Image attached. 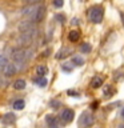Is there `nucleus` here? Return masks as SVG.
<instances>
[{
    "label": "nucleus",
    "mask_w": 124,
    "mask_h": 128,
    "mask_svg": "<svg viewBox=\"0 0 124 128\" xmlns=\"http://www.w3.org/2000/svg\"><path fill=\"white\" fill-rule=\"evenodd\" d=\"M96 106H98V102H94V103H92V108H94V110L96 108Z\"/></svg>",
    "instance_id": "30"
},
{
    "label": "nucleus",
    "mask_w": 124,
    "mask_h": 128,
    "mask_svg": "<svg viewBox=\"0 0 124 128\" xmlns=\"http://www.w3.org/2000/svg\"><path fill=\"white\" fill-rule=\"evenodd\" d=\"M36 74L39 76H46L48 74V68L46 66H38L36 67Z\"/></svg>",
    "instance_id": "16"
},
{
    "label": "nucleus",
    "mask_w": 124,
    "mask_h": 128,
    "mask_svg": "<svg viewBox=\"0 0 124 128\" xmlns=\"http://www.w3.org/2000/svg\"><path fill=\"white\" fill-rule=\"evenodd\" d=\"M34 83L35 84H38L39 87H42V88H44V87H47V84H48V80H47V78L46 76H36V78H34Z\"/></svg>",
    "instance_id": "9"
},
{
    "label": "nucleus",
    "mask_w": 124,
    "mask_h": 128,
    "mask_svg": "<svg viewBox=\"0 0 124 128\" xmlns=\"http://www.w3.org/2000/svg\"><path fill=\"white\" fill-rule=\"evenodd\" d=\"M120 115H122V118L124 119V107L122 108V111H120Z\"/></svg>",
    "instance_id": "29"
},
{
    "label": "nucleus",
    "mask_w": 124,
    "mask_h": 128,
    "mask_svg": "<svg viewBox=\"0 0 124 128\" xmlns=\"http://www.w3.org/2000/svg\"><path fill=\"white\" fill-rule=\"evenodd\" d=\"M71 24H72V26H78V24H79V19L74 18V19H72V22H71Z\"/></svg>",
    "instance_id": "27"
},
{
    "label": "nucleus",
    "mask_w": 124,
    "mask_h": 128,
    "mask_svg": "<svg viewBox=\"0 0 124 128\" xmlns=\"http://www.w3.org/2000/svg\"><path fill=\"white\" fill-rule=\"evenodd\" d=\"M68 52H71V50L70 48H67V47H64V48H62L58 54H56V59H63V58H66L67 55H70Z\"/></svg>",
    "instance_id": "13"
},
{
    "label": "nucleus",
    "mask_w": 124,
    "mask_h": 128,
    "mask_svg": "<svg viewBox=\"0 0 124 128\" xmlns=\"http://www.w3.org/2000/svg\"><path fill=\"white\" fill-rule=\"evenodd\" d=\"M8 63V58L6 55H0V67L6 66V64Z\"/></svg>",
    "instance_id": "21"
},
{
    "label": "nucleus",
    "mask_w": 124,
    "mask_h": 128,
    "mask_svg": "<svg viewBox=\"0 0 124 128\" xmlns=\"http://www.w3.org/2000/svg\"><path fill=\"white\" fill-rule=\"evenodd\" d=\"M92 50V47H91V44H88V43H83L82 46H80V51L83 52V54H88V52H91Z\"/></svg>",
    "instance_id": "19"
},
{
    "label": "nucleus",
    "mask_w": 124,
    "mask_h": 128,
    "mask_svg": "<svg viewBox=\"0 0 124 128\" xmlns=\"http://www.w3.org/2000/svg\"><path fill=\"white\" fill-rule=\"evenodd\" d=\"M72 68H74L72 66H66V64H63V66H62V70H63V71H66V72H71V71H72Z\"/></svg>",
    "instance_id": "25"
},
{
    "label": "nucleus",
    "mask_w": 124,
    "mask_h": 128,
    "mask_svg": "<svg viewBox=\"0 0 124 128\" xmlns=\"http://www.w3.org/2000/svg\"><path fill=\"white\" fill-rule=\"evenodd\" d=\"M74 118H75V112L72 110H70V108L64 110L62 112V115H60V119H62L64 123H71L72 120H74Z\"/></svg>",
    "instance_id": "6"
},
{
    "label": "nucleus",
    "mask_w": 124,
    "mask_h": 128,
    "mask_svg": "<svg viewBox=\"0 0 124 128\" xmlns=\"http://www.w3.org/2000/svg\"><path fill=\"white\" fill-rule=\"evenodd\" d=\"M79 124L82 127H90L94 124V118H92L91 114H88V112H83L82 115H80L79 118Z\"/></svg>",
    "instance_id": "4"
},
{
    "label": "nucleus",
    "mask_w": 124,
    "mask_h": 128,
    "mask_svg": "<svg viewBox=\"0 0 124 128\" xmlns=\"http://www.w3.org/2000/svg\"><path fill=\"white\" fill-rule=\"evenodd\" d=\"M103 83H104V80H103L102 76H95L91 82V87L94 88V90H98V88H100L103 86Z\"/></svg>",
    "instance_id": "10"
},
{
    "label": "nucleus",
    "mask_w": 124,
    "mask_h": 128,
    "mask_svg": "<svg viewBox=\"0 0 124 128\" xmlns=\"http://www.w3.org/2000/svg\"><path fill=\"white\" fill-rule=\"evenodd\" d=\"M27 3H30V4H36V3H40V2H43V0H26Z\"/></svg>",
    "instance_id": "26"
},
{
    "label": "nucleus",
    "mask_w": 124,
    "mask_h": 128,
    "mask_svg": "<svg viewBox=\"0 0 124 128\" xmlns=\"http://www.w3.org/2000/svg\"><path fill=\"white\" fill-rule=\"evenodd\" d=\"M103 16H104V8L102 6H95L90 10V19L92 23L99 24L103 20Z\"/></svg>",
    "instance_id": "2"
},
{
    "label": "nucleus",
    "mask_w": 124,
    "mask_h": 128,
    "mask_svg": "<svg viewBox=\"0 0 124 128\" xmlns=\"http://www.w3.org/2000/svg\"><path fill=\"white\" fill-rule=\"evenodd\" d=\"M12 107H14L15 110H23V108L26 107V103H24L23 99H18V100H15V102H14Z\"/></svg>",
    "instance_id": "14"
},
{
    "label": "nucleus",
    "mask_w": 124,
    "mask_h": 128,
    "mask_svg": "<svg viewBox=\"0 0 124 128\" xmlns=\"http://www.w3.org/2000/svg\"><path fill=\"white\" fill-rule=\"evenodd\" d=\"M35 30V23L34 22H22L19 24V31L20 32H27Z\"/></svg>",
    "instance_id": "7"
},
{
    "label": "nucleus",
    "mask_w": 124,
    "mask_h": 128,
    "mask_svg": "<svg viewBox=\"0 0 124 128\" xmlns=\"http://www.w3.org/2000/svg\"><path fill=\"white\" fill-rule=\"evenodd\" d=\"M55 20L59 22V23H64L66 22V18H64V15H62V14H56L55 15Z\"/></svg>",
    "instance_id": "20"
},
{
    "label": "nucleus",
    "mask_w": 124,
    "mask_h": 128,
    "mask_svg": "<svg viewBox=\"0 0 124 128\" xmlns=\"http://www.w3.org/2000/svg\"><path fill=\"white\" fill-rule=\"evenodd\" d=\"M35 8H36L35 4H31V6H28V7H26V8H23V10H22V14H23V15H26V16H30L32 12H34Z\"/></svg>",
    "instance_id": "17"
},
{
    "label": "nucleus",
    "mask_w": 124,
    "mask_h": 128,
    "mask_svg": "<svg viewBox=\"0 0 124 128\" xmlns=\"http://www.w3.org/2000/svg\"><path fill=\"white\" fill-rule=\"evenodd\" d=\"M63 4H64L63 0H54V6H55L56 8H62Z\"/></svg>",
    "instance_id": "23"
},
{
    "label": "nucleus",
    "mask_w": 124,
    "mask_h": 128,
    "mask_svg": "<svg viewBox=\"0 0 124 128\" xmlns=\"http://www.w3.org/2000/svg\"><path fill=\"white\" fill-rule=\"evenodd\" d=\"M44 15H46V7L38 6L34 10V12L30 15V19H31V22H34V23H40L44 19Z\"/></svg>",
    "instance_id": "3"
},
{
    "label": "nucleus",
    "mask_w": 124,
    "mask_h": 128,
    "mask_svg": "<svg viewBox=\"0 0 124 128\" xmlns=\"http://www.w3.org/2000/svg\"><path fill=\"white\" fill-rule=\"evenodd\" d=\"M120 18H122V22H123V26H124V12H120Z\"/></svg>",
    "instance_id": "28"
},
{
    "label": "nucleus",
    "mask_w": 124,
    "mask_h": 128,
    "mask_svg": "<svg viewBox=\"0 0 124 128\" xmlns=\"http://www.w3.org/2000/svg\"><path fill=\"white\" fill-rule=\"evenodd\" d=\"M15 120H16L15 114H12V112H8V114H6V115L3 116L2 122H3L4 124H12V123H15Z\"/></svg>",
    "instance_id": "11"
},
{
    "label": "nucleus",
    "mask_w": 124,
    "mask_h": 128,
    "mask_svg": "<svg viewBox=\"0 0 124 128\" xmlns=\"http://www.w3.org/2000/svg\"><path fill=\"white\" fill-rule=\"evenodd\" d=\"M26 86H27V83H26V80H23V79H18V80L14 83V88H15V90H18V91L24 90V88H26Z\"/></svg>",
    "instance_id": "12"
},
{
    "label": "nucleus",
    "mask_w": 124,
    "mask_h": 128,
    "mask_svg": "<svg viewBox=\"0 0 124 128\" xmlns=\"http://www.w3.org/2000/svg\"><path fill=\"white\" fill-rule=\"evenodd\" d=\"M3 74L6 76H12L16 74V71H18V67H16L15 63H7L6 66H3Z\"/></svg>",
    "instance_id": "5"
},
{
    "label": "nucleus",
    "mask_w": 124,
    "mask_h": 128,
    "mask_svg": "<svg viewBox=\"0 0 124 128\" xmlns=\"http://www.w3.org/2000/svg\"><path fill=\"white\" fill-rule=\"evenodd\" d=\"M72 64L80 67V66H83V64H84V59L82 58V56H74V58H72Z\"/></svg>",
    "instance_id": "18"
},
{
    "label": "nucleus",
    "mask_w": 124,
    "mask_h": 128,
    "mask_svg": "<svg viewBox=\"0 0 124 128\" xmlns=\"http://www.w3.org/2000/svg\"><path fill=\"white\" fill-rule=\"evenodd\" d=\"M50 106H51L52 108H59L60 106H62V103H60L59 100H52V102L50 103Z\"/></svg>",
    "instance_id": "22"
},
{
    "label": "nucleus",
    "mask_w": 124,
    "mask_h": 128,
    "mask_svg": "<svg viewBox=\"0 0 124 128\" xmlns=\"http://www.w3.org/2000/svg\"><path fill=\"white\" fill-rule=\"evenodd\" d=\"M46 122H47V124H48L51 128H56V127L59 126L58 118H56V116H52V115H47V116H46Z\"/></svg>",
    "instance_id": "8"
},
{
    "label": "nucleus",
    "mask_w": 124,
    "mask_h": 128,
    "mask_svg": "<svg viewBox=\"0 0 124 128\" xmlns=\"http://www.w3.org/2000/svg\"><path fill=\"white\" fill-rule=\"evenodd\" d=\"M67 94L70 95V96H74V98H79V92H76V91H74V90H68Z\"/></svg>",
    "instance_id": "24"
},
{
    "label": "nucleus",
    "mask_w": 124,
    "mask_h": 128,
    "mask_svg": "<svg viewBox=\"0 0 124 128\" xmlns=\"http://www.w3.org/2000/svg\"><path fill=\"white\" fill-rule=\"evenodd\" d=\"M80 38V32L79 31H71L70 35H68V39H70V42H78Z\"/></svg>",
    "instance_id": "15"
},
{
    "label": "nucleus",
    "mask_w": 124,
    "mask_h": 128,
    "mask_svg": "<svg viewBox=\"0 0 124 128\" xmlns=\"http://www.w3.org/2000/svg\"><path fill=\"white\" fill-rule=\"evenodd\" d=\"M36 34H38L36 28H35V30H32V31L22 32V34H20V36L18 38V43H19V46H20V47H27V46H30V44L32 43V40L35 39Z\"/></svg>",
    "instance_id": "1"
}]
</instances>
